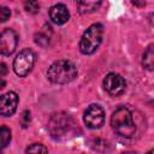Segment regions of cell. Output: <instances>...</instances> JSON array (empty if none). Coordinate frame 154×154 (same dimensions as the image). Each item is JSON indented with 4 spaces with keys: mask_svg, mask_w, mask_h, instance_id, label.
Wrapping results in <instances>:
<instances>
[{
    "mask_svg": "<svg viewBox=\"0 0 154 154\" xmlns=\"http://www.w3.org/2000/svg\"><path fill=\"white\" fill-rule=\"evenodd\" d=\"M49 18L54 24H65L70 18V12L64 4H55L49 8Z\"/></svg>",
    "mask_w": 154,
    "mask_h": 154,
    "instance_id": "cell-10",
    "label": "cell"
},
{
    "mask_svg": "<svg viewBox=\"0 0 154 154\" xmlns=\"http://www.w3.org/2000/svg\"><path fill=\"white\" fill-rule=\"evenodd\" d=\"M35 60H36V55L31 49L25 48V49L20 51L13 60V71H14V73L19 77L26 76L32 70Z\"/></svg>",
    "mask_w": 154,
    "mask_h": 154,
    "instance_id": "cell-5",
    "label": "cell"
},
{
    "mask_svg": "<svg viewBox=\"0 0 154 154\" xmlns=\"http://www.w3.org/2000/svg\"><path fill=\"white\" fill-rule=\"evenodd\" d=\"M25 153L26 154H48V150L42 143H32L26 148Z\"/></svg>",
    "mask_w": 154,
    "mask_h": 154,
    "instance_id": "cell-13",
    "label": "cell"
},
{
    "mask_svg": "<svg viewBox=\"0 0 154 154\" xmlns=\"http://www.w3.org/2000/svg\"><path fill=\"white\" fill-rule=\"evenodd\" d=\"M0 137H1V147L5 148L8 142L11 141V131L8 128H6L5 125L1 126V130H0Z\"/></svg>",
    "mask_w": 154,
    "mask_h": 154,
    "instance_id": "cell-14",
    "label": "cell"
},
{
    "mask_svg": "<svg viewBox=\"0 0 154 154\" xmlns=\"http://www.w3.org/2000/svg\"><path fill=\"white\" fill-rule=\"evenodd\" d=\"M10 16H11V11L7 7L1 6L0 7V20L1 22H6L10 18Z\"/></svg>",
    "mask_w": 154,
    "mask_h": 154,
    "instance_id": "cell-16",
    "label": "cell"
},
{
    "mask_svg": "<svg viewBox=\"0 0 154 154\" xmlns=\"http://www.w3.org/2000/svg\"><path fill=\"white\" fill-rule=\"evenodd\" d=\"M24 6H25V10L30 13H36V12H38V8H40L38 2H36V1H26V2H24Z\"/></svg>",
    "mask_w": 154,
    "mask_h": 154,
    "instance_id": "cell-15",
    "label": "cell"
},
{
    "mask_svg": "<svg viewBox=\"0 0 154 154\" xmlns=\"http://www.w3.org/2000/svg\"><path fill=\"white\" fill-rule=\"evenodd\" d=\"M102 84H103V89L106 90V93L109 94L111 96H119L126 89L125 79L116 72L107 73L106 77L103 78Z\"/></svg>",
    "mask_w": 154,
    "mask_h": 154,
    "instance_id": "cell-6",
    "label": "cell"
},
{
    "mask_svg": "<svg viewBox=\"0 0 154 154\" xmlns=\"http://www.w3.org/2000/svg\"><path fill=\"white\" fill-rule=\"evenodd\" d=\"M142 65L144 69L149 71H154V45L148 46L147 49L144 51L142 58Z\"/></svg>",
    "mask_w": 154,
    "mask_h": 154,
    "instance_id": "cell-11",
    "label": "cell"
},
{
    "mask_svg": "<svg viewBox=\"0 0 154 154\" xmlns=\"http://www.w3.org/2000/svg\"><path fill=\"white\" fill-rule=\"evenodd\" d=\"M84 124L89 129H100L105 123V111L101 106L93 103L90 105L83 116Z\"/></svg>",
    "mask_w": 154,
    "mask_h": 154,
    "instance_id": "cell-7",
    "label": "cell"
},
{
    "mask_svg": "<svg viewBox=\"0 0 154 154\" xmlns=\"http://www.w3.org/2000/svg\"><path fill=\"white\" fill-rule=\"evenodd\" d=\"M103 35V26L100 23L91 24L82 35V38L79 41V51L85 54L90 55L99 48Z\"/></svg>",
    "mask_w": 154,
    "mask_h": 154,
    "instance_id": "cell-4",
    "label": "cell"
},
{
    "mask_svg": "<svg viewBox=\"0 0 154 154\" xmlns=\"http://www.w3.org/2000/svg\"><path fill=\"white\" fill-rule=\"evenodd\" d=\"M17 43H18V36L12 29L7 28L2 30L0 35V52L2 55L12 54L17 47Z\"/></svg>",
    "mask_w": 154,
    "mask_h": 154,
    "instance_id": "cell-8",
    "label": "cell"
},
{
    "mask_svg": "<svg viewBox=\"0 0 154 154\" xmlns=\"http://www.w3.org/2000/svg\"><path fill=\"white\" fill-rule=\"evenodd\" d=\"M48 131L54 140H65L75 131V122L71 116L59 112L54 113L48 120Z\"/></svg>",
    "mask_w": 154,
    "mask_h": 154,
    "instance_id": "cell-3",
    "label": "cell"
},
{
    "mask_svg": "<svg viewBox=\"0 0 154 154\" xmlns=\"http://www.w3.org/2000/svg\"><path fill=\"white\" fill-rule=\"evenodd\" d=\"M101 5V1H78L77 2V10L79 13H90L96 11Z\"/></svg>",
    "mask_w": 154,
    "mask_h": 154,
    "instance_id": "cell-12",
    "label": "cell"
},
{
    "mask_svg": "<svg viewBox=\"0 0 154 154\" xmlns=\"http://www.w3.org/2000/svg\"><path fill=\"white\" fill-rule=\"evenodd\" d=\"M18 105V95L14 91H7L6 94L1 95L0 99V113L4 117L12 116Z\"/></svg>",
    "mask_w": 154,
    "mask_h": 154,
    "instance_id": "cell-9",
    "label": "cell"
},
{
    "mask_svg": "<svg viewBox=\"0 0 154 154\" xmlns=\"http://www.w3.org/2000/svg\"><path fill=\"white\" fill-rule=\"evenodd\" d=\"M149 20H150V23H152V24H153V25H154V13H153V14H150V16H149Z\"/></svg>",
    "mask_w": 154,
    "mask_h": 154,
    "instance_id": "cell-18",
    "label": "cell"
},
{
    "mask_svg": "<svg viewBox=\"0 0 154 154\" xmlns=\"http://www.w3.org/2000/svg\"><path fill=\"white\" fill-rule=\"evenodd\" d=\"M0 69H1V76H5V73H6V65L4 63H1Z\"/></svg>",
    "mask_w": 154,
    "mask_h": 154,
    "instance_id": "cell-17",
    "label": "cell"
},
{
    "mask_svg": "<svg viewBox=\"0 0 154 154\" xmlns=\"http://www.w3.org/2000/svg\"><path fill=\"white\" fill-rule=\"evenodd\" d=\"M147 154H154V149H152V150H149Z\"/></svg>",
    "mask_w": 154,
    "mask_h": 154,
    "instance_id": "cell-20",
    "label": "cell"
},
{
    "mask_svg": "<svg viewBox=\"0 0 154 154\" xmlns=\"http://www.w3.org/2000/svg\"><path fill=\"white\" fill-rule=\"evenodd\" d=\"M111 126L113 131L122 137H131L136 131V125L130 109L125 106L118 107L111 116Z\"/></svg>",
    "mask_w": 154,
    "mask_h": 154,
    "instance_id": "cell-1",
    "label": "cell"
},
{
    "mask_svg": "<svg viewBox=\"0 0 154 154\" xmlns=\"http://www.w3.org/2000/svg\"><path fill=\"white\" fill-rule=\"evenodd\" d=\"M122 154H136V153H134V152H124Z\"/></svg>",
    "mask_w": 154,
    "mask_h": 154,
    "instance_id": "cell-19",
    "label": "cell"
},
{
    "mask_svg": "<svg viewBox=\"0 0 154 154\" xmlns=\"http://www.w3.org/2000/svg\"><path fill=\"white\" fill-rule=\"evenodd\" d=\"M77 76L76 65L66 59L54 61L47 71V77L52 83L55 84H66L73 81Z\"/></svg>",
    "mask_w": 154,
    "mask_h": 154,
    "instance_id": "cell-2",
    "label": "cell"
}]
</instances>
